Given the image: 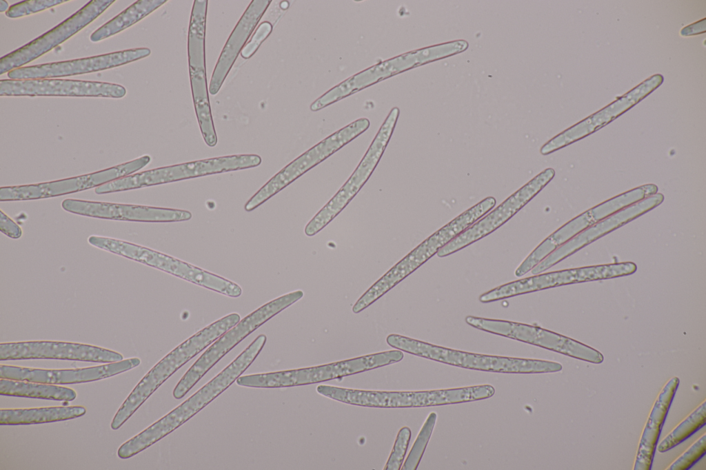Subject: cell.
Listing matches in <instances>:
<instances>
[{
	"mask_svg": "<svg viewBox=\"0 0 706 470\" xmlns=\"http://www.w3.org/2000/svg\"><path fill=\"white\" fill-rule=\"evenodd\" d=\"M267 340L259 335L234 360L212 380L166 415L123 443L117 456L126 459L154 445L183 423L227 389L252 364Z\"/></svg>",
	"mask_w": 706,
	"mask_h": 470,
	"instance_id": "cell-1",
	"label": "cell"
},
{
	"mask_svg": "<svg viewBox=\"0 0 706 470\" xmlns=\"http://www.w3.org/2000/svg\"><path fill=\"white\" fill-rule=\"evenodd\" d=\"M241 320L232 313L205 327L176 347L143 377L115 413L110 427L119 429L143 402L183 365Z\"/></svg>",
	"mask_w": 706,
	"mask_h": 470,
	"instance_id": "cell-2",
	"label": "cell"
},
{
	"mask_svg": "<svg viewBox=\"0 0 706 470\" xmlns=\"http://www.w3.org/2000/svg\"><path fill=\"white\" fill-rule=\"evenodd\" d=\"M387 343L396 349L447 365L490 372L537 374L558 372L556 362L474 354L452 349L402 335L392 334Z\"/></svg>",
	"mask_w": 706,
	"mask_h": 470,
	"instance_id": "cell-3",
	"label": "cell"
},
{
	"mask_svg": "<svg viewBox=\"0 0 706 470\" xmlns=\"http://www.w3.org/2000/svg\"><path fill=\"white\" fill-rule=\"evenodd\" d=\"M402 351L390 350L315 367L241 376L242 387L281 388L316 384L369 371L401 361Z\"/></svg>",
	"mask_w": 706,
	"mask_h": 470,
	"instance_id": "cell-4",
	"label": "cell"
},
{
	"mask_svg": "<svg viewBox=\"0 0 706 470\" xmlns=\"http://www.w3.org/2000/svg\"><path fill=\"white\" fill-rule=\"evenodd\" d=\"M303 295L301 290L286 294L266 303L241 319L211 344L187 370L174 388L173 397L177 400L183 398L212 367L240 342L270 318L300 300Z\"/></svg>",
	"mask_w": 706,
	"mask_h": 470,
	"instance_id": "cell-5",
	"label": "cell"
},
{
	"mask_svg": "<svg viewBox=\"0 0 706 470\" xmlns=\"http://www.w3.org/2000/svg\"><path fill=\"white\" fill-rule=\"evenodd\" d=\"M262 159L257 154L223 156L181 164L164 166L132 174L94 189L97 194L170 183L223 172H233L259 166Z\"/></svg>",
	"mask_w": 706,
	"mask_h": 470,
	"instance_id": "cell-6",
	"label": "cell"
},
{
	"mask_svg": "<svg viewBox=\"0 0 706 470\" xmlns=\"http://www.w3.org/2000/svg\"><path fill=\"white\" fill-rule=\"evenodd\" d=\"M207 0L194 1L188 29V55L192 99L196 118L205 143L216 145L206 79L205 36Z\"/></svg>",
	"mask_w": 706,
	"mask_h": 470,
	"instance_id": "cell-7",
	"label": "cell"
},
{
	"mask_svg": "<svg viewBox=\"0 0 706 470\" xmlns=\"http://www.w3.org/2000/svg\"><path fill=\"white\" fill-rule=\"evenodd\" d=\"M370 121L359 119L328 136L284 167L245 204L251 212L368 129Z\"/></svg>",
	"mask_w": 706,
	"mask_h": 470,
	"instance_id": "cell-8",
	"label": "cell"
},
{
	"mask_svg": "<svg viewBox=\"0 0 706 470\" xmlns=\"http://www.w3.org/2000/svg\"><path fill=\"white\" fill-rule=\"evenodd\" d=\"M399 114L397 107L390 111L354 172L336 194L306 225L304 232L307 236L316 234L331 222L370 178L388 144Z\"/></svg>",
	"mask_w": 706,
	"mask_h": 470,
	"instance_id": "cell-9",
	"label": "cell"
},
{
	"mask_svg": "<svg viewBox=\"0 0 706 470\" xmlns=\"http://www.w3.org/2000/svg\"><path fill=\"white\" fill-rule=\"evenodd\" d=\"M151 161L144 155L128 162L104 170L60 180L0 188V201H27L47 198L96 188L118 178L132 174Z\"/></svg>",
	"mask_w": 706,
	"mask_h": 470,
	"instance_id": "cell-10",
	"label": "cell"
},
{
	"mask_svg": "<svg viewBox=\"0 0 706 470\" xmlns=\"http://www.w3.org/2000/svg\"><path fill=\"white\" fill-rule=\"evenodd\" d=\"M465 322L473 327L487 332L538 346L589 362L600 364L604 359L603 354L594 348L538 326L472 316H467Z\"/></svg>",
	"mask_w": 706,
	"mask_h": 470,
	"instance_id": "cell-11",
	"label": "cell"
},
{
	"mask_svg": "<svg viewBox=\"0 0 706 470\" xmlns=\"http://www.w3.org/2000/svg\"><path fill=\"white\" fill-rule=\"evenodd\" d=\"M111 251L230 297L237 298L242 294L241 287L230 280L143 246L115 239Z\"/></svg>",
	"mask_w": 706,
	"mask_h": 470,
	"instance_id": "cell-12",
	"label": "cell"
},
{
	"mask_svg": "<svg viewBox=\"0 0 706 470\" xmlns=\"http://www.w3.org/2000/svg\"><path fill=\"white\" fill-rule=\"evenodd\" d=\"M114 0H92L46 33L0 59V74L40 57L63 43L100 16Z\"/></svg>",
	"mask_w": 706,
	"mask_h": 470,
	"instance_id": "cell-13",
	"label": "cell"
},
{
	"mask_svg": "<svg viewBox=\"0 0 706 470\" xmlns=\"http://www.w3.org/2000/svg\"><path fill=\"white\" fill-rule=\"evenodd\" d=\"M555 171L549 167L510 195L501 204L473 223L442 247L437 253L445 257L490 234L510 220L530 202L554 178Z\"/></svg>",
	"mask_w": 706,
	"mask_h": 470,
	"instance_id": "cell-14",
	"label": "cell"
},
{
	"mask_svg": "<svg viewBox=\"0 0 706 470\" xmlns=\"http://www.w3.org/2000/svg\"><path fill=\"white\" fill-rule=\"evenodd\" d=\"M59 359L110 363L123 360L120 353L95 345L52 340L0 344V360Z\"/></svg>",
	"mask_w": 706,
	"mask_h": 470,
	"instance_id": "cell-15",
	"label": "cell"
},
{
	"mask_svg": "<svg viewBox=\"0 0 706 470\" xmlns=\"http://www.w3.org/2000/svg\"><path fill=\"white\" fill-rule=\"evenodd\" d=\"M126 89L121 85L92 81L61 79L26 80L1 79V96H74L122 98Z\"/></svg>",
	"mask_w": 706,
	"mask_h": 470,
	"instance_id": "cell-16",
	"label": "cell"
},
{
	"mask_svg": "<svg viewBox=\"0 0 706 470\" xmlns=\"http://www.w3.org/2000/svg\"><path fill=\"white\" fill-rule=\"evenodd\" d=\"M434 59V53L430 47L389 59L350 76L329 90L311 104L310 110L318 111L365 88Z\"/></svg>",
	"mask_w": 706,
	"mask_h": 470,
	"instance_id": "cell-17",
	"label": "cell"
},
{
	"mask_svg": "<svg viewBox=\"0 0 706 470\" xmlns=\"http://www.w3.org/2000/svg\"><path fill=\"white\" fill-rule=\"evenodd\" d=\"M148 48H137L86 58L57 61L14 69L7 73L10 79H52L79 75L121 66L149 56Z\"/></svg>",
	"mask_w": 706,
	"mask_h": 470,
	"instance_id": "cell-18",
	"label": "cell"
},
{
	"mask_svg": "<svg viewBox=\"0 0 706 470\" xmlns=\"http://www.w3.org/2000/svg\"><path fill=\"white\" fill-rule=\"evenodd\" d=\"M663 201V194L656 193L598 221L555 249L531 273L536 275L543 272L583 247L655 208Z\"/></svg>",
	"mask_w": 706,
	"mask_h": 470,
	"instance_id": "cell-19",
	"label": "cell"
},
{
	"mask_svg": "<svg viewBox=\"0 0 706 470\" xmlns=\"http://www.w3.org/2000/svg\"><path fill=\"white\" fill-rule=\"evenodd\" d=\"M61 207L75 214L117 221L168 223L188 221L192 216L190 212L184 210L74 198L63 200Z\"/></svg>",
	"mask_w": 706,
	"mask_h": 470,
	"instance_id": "cell-20",
	"label": "cell"
},
{
	"mask_svg": "<svg viewBox=\"0 0 706 470\" xmlns=\"http://www.w3.org/2000/svg\"><path fill=\"white\" fill-rule=\"evenodd\" d=\"M131 358L105 365L68 369H43L1 365L0 378L52 385L79 384L103 380L130 370L141 364Z\"/></svg>",
	"mask_w": 706,
	"mask_h": 470,
	"instance_id": "cell-21",
	"label": "cell"
},
{
	"mask_svg": "<svg viewBox=\"0 0 706 470\" xmlns=\"http://www.w3.org/2000/svg\"><path fill=\"white\" fill-rule=\"evenodd\" d=\"M271 0H253L244 11L228 37L214 67L209 92L216 94L245 43L256 28Z\"/></svg>",
	"mask_w": 706,
	"mask_h": 470,
	"instance_id": "cell-22",
	"label": "cell"
},
{
	"mask_svg": "<svg viewBox=\"0 0 706 470\" xmlns=\"http://www.w3.org/2000/svg\"><path fill=\"white\" fill-rule=\"evenodd\" d=\"M679 382L678 377L672 378L663 387L655 401L641 438L634 470L652 469L659 437Z\"/></svg>",
	"mask_w": 706,
	"mask_h": 470,
	"instance_id": "cell-23",
	"label": "cell"
},
{
	"mask_svg": "<svg viewBox=\"0 0 706 470\" xmlns=\"http://www.w3.org/2000/svg\"><path fill=\"white\" fill-rule=\"evenodd\" d=\"M643 95L625 96L558 134L541 148L543 155L550 154L595 132L627 110Z\"/></svg>",
	"mask_w": 706,
	"mask_h": 470,
	"instance_id": "cell-24",
	"label": "cell"
},
{
	"mask_svg": "<svg viewBox=\"0 0 706 470\" xmlns=\"http://www.w3.org/2000/svg\"><path fill=\"white\" fill-rule=\"evenodd\" d=\"M85 413L86 409L82 405L1 409L0 424L16 425L53 422L77 418Z\"/></svg>",
	"mask_w": 706,
	"mask_h": 470,
	"instance_id": "cell-25",
	"label": "cell"
},
{
	"mask_svg": "<svg viewBox=\"0 0 706 470\" xmlns=\"http://www.w3.org/2000/svg\"><path fill=\"white\" fill-rule=\"evenodd\" d=\"M0 394L59 401H72L76 391L68 387L42 382L0 379Z\"/></svg>",
	"mask_w": 706,
	"mask_h": 470,
	"instance_id": "cell-26",
	"label": "cell"
},
{
	"mask_svg": "<svg viewBox=\"0 0 706 470\" xmlns=\"http://www.w3.org/2000/svg\"><path fill=\"white\" fill-rule=\"evenodd\" d=\"M166 0L137 1L92 32L90 39L97 42L132 26L163 5Z\"/></svg>",
	"mask_w": 706,
	"mask_h": 470,
	"instance_id": "cell-27",
	"label": "cell"
},
{
	"mask_svg": "<svg viewBox=\"0 0 706 470\" xmlns=\"http://www.w3.org/2000/svg\"><path fill=\"white\" fill-rule=\"evenodd\" d=\"M619 210L620 204L613 197L572 219L555 231L554 234L563 245L582 231Z\"/></svg>",
	"mask_w": 706,
	"mask_h": 470,
	"instance_id": "cell-28",
	"label": "cell"
},
{
	"mask_svg": "<svg viewBox=\"0 0 706 470\" xmlns=\"http://www.w3.org/2000/svg\"><path fill=\"white\" fill-rule=\"evenodd\" d=\"M706 423V402L704 401L684 420L676 427L657 445L658 451H667L687 440Z\"/></svg>",
	"mask_w": 706,
	"mask_h": 470,
	"instance_id": "cell-29",
	"label": "cell"
},
{
	"mask_svg": "<svg viewBox=\"0 0 706 470\" xmlns=\"http://www.w3.org/2000/svg\"><path fill=\"white\" fill-rule=\"evenodd\" d=\"M436 418L437 414L435 412L429 414L401 469L415 470L418 468L431 437Z\"/></svg>",
	"mask_w": 706,
	"mask_h": 470,
	"instance_id": "cell-30",
	"label": "cell"
},
{
	"mask_svg": "<svg viewBox=\"0 0 706 470\" xmlns=\"http://www.w3.org/2000/svg\"><path fill=\"white\" fill-rule=\"evenodd\" d=\"M411 438V430L403 427L399 431L393 448L385 465L384 470H399L401 469Z\"/></svg>",
	"mask_w": 706,
	"mask_h": 470,
	"instance_id": "cell-31",
	"label": "cell"
},
{
	"mask_svg": "<svg viewBox=\"0 0 706 470\" xmlns=\"http://www.w3.org/2000/svg\"><path fill=\"white\" fill-rule=\"evenodd\" d=\"M68 0H30L11 6L6 12L9 18H19L56 6Z\"/></svg>",
	"mask_w": 706,
	"mask_h": 470,
	"instance_id": "cell-32",
	"label": "cell"
},
{
	"mask_svg": "<svg viewBox=\"0 0 706 470\" xmlns=\"http://www.w3.org/2000/svg\"><path fill=\"white\" fill-rule=\"evenodd\" d=\"M706 453V435L703 434L685 453L678 458L668 470H687L700 460Z\"/></svg>",
	"mask_w": 706,
	"mask_h": 470,
	"instance_id": "cell-33",
	"label": "cell"
},
{
	"mask_svg": "<svg viewBox=\"0 0 706 470\" xmlns=\"http://www.w3.org/2000/svg\"><path fill=\"white\" fill-rule=\"evenodd\" d=\"M272 30V25L269 21L262 22L256 28L250 41L243 47L241 52V56L245 59L250 58L262 42L270 34Z\"/></svg>",
	"mask_w": 706,
	"mask_h": 470,
	"instance_id": "cell-34",
	"label": "cell"
},
{
	"mask_svg": "<svg viewBox=\"0 0 706 470\" xmlns=\"http://www.w3.org/2000/svg\"><path fill=\"white\" fill-rule=\"evenodd\" d=\"M1 232L10 238L17 239L22 236L21 228L1 210L0 211Z\"/></svg>",
	"mask_w": 706,
	"mask_h": 470,
	"instance_id": "cell-35",
	"label": "cell"
},
{
	"mask_svg": "<svg viewBox=\"0 0 706 470\" xmlns=\"http://www.w3.org/2000/svg\"><path fill=\"white\" fill-rule=\"evenodd\" d=\"M698 23H699V22H698L696 23H694L692 25H690L689 26H687V28H690V32H694V30H696L695 31L696 34L700 33V32H701L700 31V25H698Z\"/></svg>",
	"mask_w": 706,
	"mask_h": 470,
	"instance_id": "cell-36",
	"label": "cell"
},
{
	"mask_svg": "<svg viewBox=\"0 0 706 470\" xmlns=\"http://www.w3.org/2000/svg\"><path fill=\"white\" fill-rule=\"evenodd\" d=\"M8 10V4L6 1L1 0L0 1V12H3Z\"/></svg>",
	"mask_w": 706,
	"mask_h": 470,
	"instance_id": "cell-37",
	"label": "cell"
}]
</instances>
